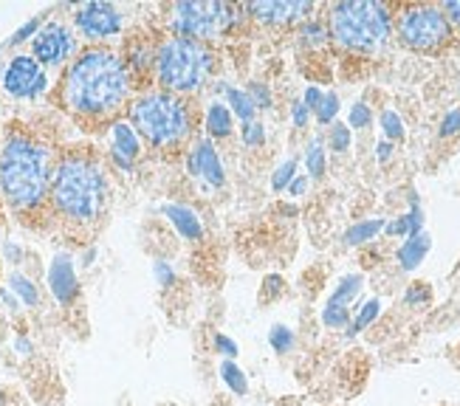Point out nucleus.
Listing matches in <instances>:
<instances>
[{"mask_svg":"<svg viewBox=\"0 0 460 406\" xmlns=\"http://www.w3.org/2000/svg\"><path fill=\"white\" fill-rule=\"evenodd\" d=\"M311 116H314V113L303 105V99H296L294 105H291V121H294V128H296V130H305V128H308V121H311Z\"/></svg>","mask_w":460,"mask_h":406,"instance_id":"37998d69","label":"nucleus"},{"mask_svg":"<svg viewBox=\"0 0 460 406\" xmlns=\"http://www.w3.org/2000/svg\"><path fill=\"white\" fill-rule=\"evenodd\" d=\"M378 316H382V299H378V296H370V299H365V302H358L356 313L350 316V324L345 328V339L350 341V339H356L358 333H365Z\"/></svg>","mask_w":460,"mask_h":406,"instance_id":"412c9836","label":"nucleus"},{"mask_svg":"<svg viewBox=\"0 0 460 406\" xmlns=\"http://www.w3.org/2000/svg\"><path fill=\"white\" fill-rule=\"evenodd\" d=\"M323 88H319V85H308L305 91H303V105L314 113L316 110V105H319V102H323Z\"/></svg>","mask_w":460,"mask_h":406,"instance_id":"49530a36","label":"nucleus"},{"mask_svg":"<svg viewBox=\"0 0 460 406\" xmlns=\"http://www.w3.org/2000/svg\"><path fill=\"white\" fill-rule=\"evenodd\" d=\"M4 257L9 260V262H14V266H20V262L26 260V252L17 246V243H6L4 246Z\"/></svg>","mask_w":460,"mask_h":406,"instance_id":"8fccbe9b","label":"nucleus"},{"mask_svg":"<svg viewBox=\"0 0 460 406\" xmlns=\"http://www.w3.org/2000/svg\"><path fill=\"white\" fill-rule=\"evenodd\" d=\"M441 9H444V14L449 17L452 29H457V31H460V0H447V4H444Z\"/></svg>","mask_w":460,"mask_h":406,"instance_id":"de8ad7c7","label":"nucleus"},{"mask_svg":"<svg viewBox=\"0 0 460 406\" xmlns=\"http://www.w3.org/2000/svg\"><path fill=\"white\" fill-rule=\"evenodd\" d=\"M350 145H353V130L345 125V121H333L325 136V147L333 153H348Z\"/></svg>","mask_w":460,"mask_h":406,"instance_id":"c756f323","label":"nucleus"},{"mask_svg":"<svg viewBox=\"0 0 460 406\" xmlns=\"http://www.w3.org/2000/svg\"><path fill=\"white\" fill-rule=\"evenodd\" d=\"M155 79L162 91L192 96L215 76V51L190 37H167L155 46Z\"/></svg>","mask_w":460,"mask_h":406,"instance_id":"423d86ee","label":"nucleus"},{"mask_svg":"<svg viewBox=\"0 0 460 406\" xmlns=\"http://www.w3.org/2000/svg\"><path fill=\"white\" fill-rule=\"evenodd\" d=\"M350 316H353V308H342V304L325 302V308H323V324L328 331H345L350 324Z\"/></svg>","mask_w":460,"mask_h":406,"instance_id":"473e14b6","label":"nucleus"},{"mask_svg":"<svg viewBox=\"0 0 460 406\" xmlns=\"http://www.w3.org/2000/svg\"><path fill=\"white\" fill-rule=\"evenodd\" d=\"M296 170H299V161H296L294 155L286 158V161H279L277 170L271 172V190H274V192L288 190V187H291V181L296 178Z\"/></svg>","mask_w":460,"mask_h":406,"instance_id":"2f4dec72","label":"nucleus"},{"mask_svg":"<svg viewBox=\"0 0 460 406\" xmlns=\"http://www.w3.org/2000/svg\"><path fill=\"white\" fill-rule=\"evenodd\" d=\"M46 282H49L51 299L63 311H71L79 302V296H83V286H79V274H76L71 252H57L51 257L49 271H46Z\"/></svg>","mask_w":460,"mask_h":406,"instance_id":"ddd939ff","label":"nucleus"},{"mask_svg":"<svg viewBox=\"0 0 460 406\" xmlns=\"http://www.w3.org/2000/svg\"><path fill=\"white\" fill-rule=\"evenodd\" d=\"M122 57H125V63H128L133 79L145 76L150 68H155V49H153L150 40H145V37L128 40V49L122 51Z\"/></svg>","mask_w":460,"mask_h":406,"instance_id":"6ab92c4d","label":"nucleus"},{"mask_svg":"<svg viewBox=\"0 0 460 406\" xmlns=\"http://www.w3.org/2000/svg\"><path fill=\"white\" fill-rule=\"evenodd\" d=\"M51 12H43V14H37V17H31L29 23L20 29V31H14L12 34V40H9V46H20V43H26V40H34V34L43 29V23H46V17H49Z\"/></svg>","mask_w":460,"mask_h":406,"instance_id":"4c0bfd02","label":"nucleus"},{"mask_svg":"<svg viewBox=\"0 0 460 406\" xmlns=\"http://www.w3.org/2000/svg\"><path fill=\"white\" fill-rule=\"evenodd\" d=\"M345 125L350 130H367L373 125V108L367 105V102H353Z\"/></svg>","mask_w":460,"mask_h":406,"instance_id":"f704fd0d","label":"nucleus"},{"mask_svg":"<svg viewBox=\"0 0 460 406\" xmlns=\"http://www.w3.org/2000/svg\"><path fill=\"white\" fill-rule=\"evenodd\" d=\"M457 133H460V108L444 113L441 125H438V136H441V138H452V136H457Z\"/></svg>","mask_w":460,"mask_h":406,"instance_id":"a19ab883","label":"nucleus"},{"mask_svg":"<svg viewBox=\"0 0 460 406\" xmlns=\"http://www.w3.org/2000/svg\"><path fill=\"white\" fill-rule=\"evenodd\" d=\"M385 217H367V220H358V223H353V226L345 232V246H365V243H370V240H376L378 234L385 232Z\"/></svg>","mask_w":460,"mask_h":406,"instance_id":"a878e982","label":"nucleus"},{"mask_svg":"<svg viewBox=\"0 0 460 406\" xmlns=\"http://www.w3.org/2000/svg\"><path fill=\"white\" fill-rule=\"evenodd\" d=\"M162 215L170 220V226L178 234H181L184 240H192V243L204 240V220H201V215H198L192 207H187V203H178V200L164 203Z\"/></svg>","mask_w":460,"mask_h":406,"instance_id":"dca6fc26","label":"nucleus"},{"mask_svg":"<svg viewBox=\"0 0 460 406\" xmlns=\"http://www.w3.org/2000/svg\"><path fill=\"white\" fill-rule=\"evenodd\" d=\"M71 26L76 37L83 34L88 40V46H105L108 40L125 31V14L105 0H91V4L71 9Z\"/></svg>","mask_w":460,"mask_h":406,"instance_id":"9d476101","label":"nucleus"},{"mask_svg":"<svg viewBox=\"0 0 460 406\" xmlns=\"http://www.w3.org/2000/svg\"><path fill=\"white\" fill-rule=\"evenodd\" d=\"M362 288H365V274H345L342 279L336 282L328 302L331 304H342V308H353V302L362 296Z\"/></svg>","mask_w":460,"mask_h":406,"instance_id":"5701e85b","label":"nucleus"},{"mask_svg":"<svg viewBox=\"0 0 460 406\" xmlns=\"http://www.w3.org/2000/svg\"><path fill=\"white\" fill-rule=\"evenodd\" d=\"M6 288L17 296V302L23 304L26 311H37L40 304H43V291H40V286L37 282L29 277V274H23V271H12L9 277H6Z\"/></svg>","mask_w":460,"mask_h":406,"instance_id":"aec40b11","label":"nucleus"},{"mask_svg":"<svg viewBox=\"0 0 460 406\" xmlns=\"http://www.w3.org/2000/svg\"><path fill=\"white\" fill-rule=\"evenodd\" d=\"M395 14L387 4L378 0H345L328 9V31L331 40L350 54L376 57L382 54L393 40Z\"/></svg>","mask_w":460,"mask_h":406,"instance_id":"39448f33","label":"nucleus"},{"mask_svg":"<svg viewBox=\"0 0 460 406\" xmlns=\"http://www.w3.org/2000/svg\"><path fill=\"white\" fill-rule=\"evenodd\" d=\"M0 406H9V395H6L4 387H0Z\"/></svg>","mask_w":460,"mask_h":406,"instance_id":"603ef678","label":"nucleus"},{"mask_svg":"<svg viewBox=\"0 0 460 406\" xmlns=\"http://www.w3.org/2000/svg\"><path fill=\"white\" fill-rule=\"evenodd\" d=\"M153 277H155V282L162 288H170L172 282H175V266L170 260H155L153 262Z\"/></svg>","mask_w":460,"mask_h":406,"instance_id":"ea45409f","label":"nucleus"},{"mask_svg":"<svg viewBox=\"0 0 460 406\" xmlns=\"http://www.w3.org/2000/svg\"><path fill=\"white\" fill-rule=\"evenodd\" d=\"M308 187H311V178H308V175H296V178L291 181V187H288V195L299 198V195H305V192H308Z\"/></svg>","mask_w":460,"mask_h":406,"instance_id":"09e8293b","label":"nucleus"},{"mask_svg":"<svg viewBox=\"0 0 460 406\" xmlns=\"http://www.w3.org/2000/svg\"><path fill=\"white\" fill-rule=\"evenodd\" d=\"M432 302V286L429 282H410L404 291V304L407 308H424Z\"/></svg>","mask_w":460,"mask_h":406,"instance_id":"c9c22d12","label":"nucleus"},{"mask_svg":"<svg viewBox=\"0 0 460 406\" xmlns=\"http://www.w3.org/2000/svg\"><path fill=\"white\" fill-rule=\"evenodd\" d=\"M0 88L14 102H34L49 93V71L31 54H14L0 68Z\"/></svg>","mask_w":460,"mask_h":406,"instance_id":"9b49d317","label":"nucleus"},{"mask_svg":"<svg viewBox=\"0 0 460 406\" xmlns=\"http://www.w3.org/2000/svg\"><path fill=\"white\" fill-rule=\"evenodd\" d=\"M303 164L308 170V178L311 181H319L325 178V170H328V147H325V136H314L308 138V145L303 150Z\"/></svg>","mask_w":460,"mask_h":406,"instance_id":"4be33fe9","label":"nucleus"},{"mask_svg":"<svg viewBox=\"0 0 460 406\" xmlns=\"http://www.w3.org/2000/svg\"><path fill=\"white\" fill-rule=\"evenodd\" d=\"M108 161L122 172H133L138 155H142V138H138L133 125L122 116L113 119L108 125Z\"/></svg>","mask_w":460,"mask_h":406,"instance_id":"2eb2a0df","label":"nucleus"},{"mask_svg":"<svg viewBox=\"0 0 460 406\" xmlns=\"http://www.w3.org/2000/svg\"><path fill=\"white\" fill-rule=\"evenodd\" d=\"M128 121L138 138L155 150H175L192 136V108L184 96L145 88L128 102Z\"/></svg>","mask_w":460,"mask_h":406,"instance_id":"20e7f679","label":"nucleus"},{"mask_svg":"<svg viewBox=\"0 0 460 406\" xmlns=\"http://www.w3.org/2000/svg\"><path fill=\"white\" fill-rule=\"evenodd\" d=\"M269 348L279 358L291 356L294 348H296V333H294V328H288V324H283V322L271 324V331H269Z\"/></svg>","mask_w":460,"mask_h":406,"instance_id":"cd10ccee","label":"nucleus"},{"mask_svg":"<svg viewBox=\"0 0 460 406\" xmlns=\"http://www.w3.org/2000/svg\"><path fill=\"white\" fill-rule=\"evenodd\" d=\"M246 93L252 96L257 113H260V110H271V108H274V93H271L269 83H263V79H252V83L246 85Z\"/></svg>","mask_w":460,"mask_h":406,"instance_id":"72a5a7b5","label":"nucleus"},{"mask_svg":"<svg viewBox=\"0 0 460 406\" xmlns=\"http://www.w3.org/2000/svg\"><path fill=\"white\" fill-rule=\"evenodd\" d=\"M212 350L221 356V358H229V361H234L237 358V353H240V348H237V341L232 339V336H226V333H212Z\"/></svg>","mask_w":460,"mask_h":406,"instance_id":"58836bf2","label":"nucleus"},{"mask_svg":"<svg viewBox=\"0 0 460 406\" xmlns=\"http://www.w3.org/2000/svg\"><path fill=\"white\" fill-rule=\"evenodd\" d=\"M12 350H14L20 358H31V356H34V341L29 339V333L20 331V333L12 336Z\"/></svg>","mask_w":460,"mask_h":406,"instance_id":"79ce46f5","label":"nucleus"},{"mask_svg":"<svg viewBox=\"0 0 460 406\" xmlns=\"http://www.w3.org/2000/svg\"><path fill=\"white\" fill-rule=\"evenodd\" d=\"M339 108H342V99H339V93L336 91H325L323 102H319L316 110H314V116H316V121L323 128H331L333 121H336V116H339Z\"/></svg>","mask_w":460,"mask_h":406,"instance_id":"7c9ffc66","label":"nucleus"},{"mask_svg":"<svg viewBox=\"0 0 460 406\" xmlns=\"http://www.w3.org/2000/svg\"><path fill=\"white\" fill-rule=\"evenodd\" d=\"M243 9H246V17H252L254 23L286 29V26H299L303 20H308L316 6L311 0H252Z\"/></svg>","mask_w":460,"mask_h":406,"instance_id":"f8f14e48","label":"nucleus"},{"mask_svg":"<svg viewBox=\"0 0 460 406\" xmlns=\"http://www.w3.org/2000/svg\"><path fill=\"white\" fill-rule=\"evenodd\" d=\"M111 209V175L102 158L85 147L57 155L49 215L76 234H93Z\"/></svg>","mask_w":460,"mask_h":406,"instance_id":"f03ea898","label":"nucleus"},{"mask_svg":"<svg viewBox=\"0 0 460 406\" xmlns=\"http://www.w3.org/2000/svg\"><path fill=\"white\" fill-rule=\"evenodd\" d=\"M217 378L224 381V387L232 393V395H240L246 398L249 395V375L240 370L237 361H229V358H221L217 361Z\"/></svg>","mask_w":460,"mask_h":406,"instance_id":"393cba45","label":"nucleus"},{"mask_svg":"<svg viewBox=\"0 0 460 406\" xmlns=\"http://www.w3.org/2000/svg\"><path fill=\"white\" fill-rule=\"evenodd\" d=\"M226 108L232 110L234 119H240V125H249V121H257V108H254L252 96L246 93V88L232 85V88L226 91Z\"/></svg>","mask_w":460,"mask_h":406,"instance_id":"bb28decb","label":"nucleus"},{"mask_svg":"<svg viewBox=\"0 0 460 406\" xmlns=\"http://www.w3.org/2000/svg\"><path fill=\"white\" fill-rule=\"evenodd\" d=\"M240 17H246V9L221 4V0H181L170 6L167 29L175 37H190L209 46V40L234 29Z\"/></svg>","mask_w":460,"mask_h":406,"instance_id":"0eeeda50","label":"nucleus"},{"mask_svg":"<svg viewBox=\"0 0 460 406\" xmlns=\"http://www.w3.org/2000/svg\"><path fill=\"white\" fill-rule=\"evenodd\" d=\"M29 49H31L29 54L46 71H57V68L66 71L71 59L79 54V37H76L71 23L51 17V20H46V23H43V29L34 34Z\"/></svg>","mask_w":460,"mask_h":406,"instance_id":"1a4fd4ad","label":"nucleus"},{"mask_svg":"<svg viewBox=\"0 0 460 406\" xmlns=\"http://www.w3.org/2000/svg\"><path fill=\"white\" fill-rule=\"evenodd\" d=\"M373 153H376V161H378V164H390V161H393V153H395V145H390L387 138H378V141H376V147H373Z\"/></svg>","mask_w":460,"mask_h":406,"instance_id":"a18cd8bd","label":"nucleus"},{"mask_svg":"<svg viewBox=\"0 0 460 406\" xmlns=\"http://www.w3.org/2000/svg\"><path fill=\"white\" fill-rule=\"evenodd\" d=\"M393 29H395L398 40H402V46H407L415 54L444 51L455 37V29L449 23V17L444 14V9L429 6V4L404 6L395 14Z\"/></svg>","mask_w":460,"mask_h":406,"instance_id":"6e6552de","label":"nucleus"},{"mask_svg":"<svg viewBox=\"0 0 460 406\" xmlns=\"http://www.w3.org/2000/svg\"><path fill=\"white\" fill-rule=\"evenodd\" d=\"M240 141H243L246 147H263L266 145V125L263 121H249V125H240Z\"/></svg>","mask_w":460,"mask_h":406,"instance_id":"e433bc0d","label":"nucleus"},{"mask_svg":"<svg viewBox=\"0 0 460 406\" xmlns=\"http://www.w3.org/2000/svg\"><path fill=\"white\" fill-rule=\"evenodd\" d=\"M93 260H96V249L91 246V249H85V257H83V269H88Z\"/></svg>","mask_w":460,"mask_h":406,"instance_id":"3c124183","label":"nucleus"},{"mask_svg":"<svg viewBox=\"0 0 460 406\" xmlns=\"http://www.w3.org/2000/svg\"><path fill=\"white\" fill-rule=\"evenodd\" d=\"M57 155L31 130L14 128L0 141V200L20 217L34 220L49 212V192Z\"/></svg>","mask_w":460,"mask_h":406,"instance_id":"7ed1b4c3","label":"nucleus"},{"mask_svg":"<svg viewBox=\"0 0 460 406\" xmlns=\"http://www.w3.org/2000/svg\"><path fill=\"white\" fill-rule=\"evenodd\" d=\"M133 93V74L113 46H85L57 83V102L83 125H111Z\"/></svg>","mask_w":460,"mask_h":406,"instance_id":"f257e3e1","label":"nucleus"},{"mask_svg":"<svg viewBox=\"0 0 460 406\" xmlns=\"http://www.w3.org/2000/svg\"><path fill=\"white\" fill-rule=\"evenodd\" d=\"M378 125H382V133L385 138L390 141V145H398V141H404L407 136V128H404V119L398 116V110H382L378 113Z\"/></svg>","mask_w":460,"mask_h":406,"instance_id":"c85d7f7f","label":"nucleus"},{"mask_svg":"<svg viewBox=\"0 0 460 406\" xmlns=\"http://www.w3.org/2000/svg\"><path fill=\"white\" fill-rule=\"evenodd\" d=\"M283 288H286V279L279 277V274H271V277L263 279V294H266V299H277L279 294H283Z\"/></svg>","mask_w":460,"mask_h":406,"instance_id":"c03bdc74","label":"nucleus"},{"mask_svg":"<svg viewBox=\"0 0 460 406\" xmlns=\"http://www.w3.org/2000/svg\"><path fill=\"white\" fill-rule=\"evenodd\" d=\"M429 249H432V237H429L427 232L415 234V237H407V240L402 243V246L395 249V262H398V269L407 271V274H412L415 269H421V262L427 260Z\"/></svg>","mask_w":460,"mask_h":406,"instance_id":"f3484780","label":"nucleus"},{"mask_svg":"<svg viewBox=\"0 0 460 406\" xmlns=\"http://www.w3.org/2000/svg\"><path fill=\"white\" fill-rule=\"evenodd\" d=\"M204 128H207V138H212V141L215 138L217 141L232 138V133H234V116L226 108V102H221V99L209 102L207 113H204Z\"/></svg>","mask_w":460,"mask_h":406,"instance_id":"a211bd4d","label":"nucleus"},{"mask_svg":"<svg viewBox=\"0 0 460 406\" xmlns=\"http://www.w3.org/2000/svg\"><path fill=\"white\" fill-rule=\"evenodd\" d=\"M296 40H299V46L308 49V51H316V49H325L331 43V31L328 26L323 23V20H303L296 29Z\"/></svg>","mask_w":460,"mask_h":406,"instance_id":"b1692460","label":"nucleus"},{"mask_svg":"<svg viewBox=\"0 0 460 406\" xmlns=\"http://www.w3.org/2000/svg\"><path fill=\"white\" fill-rule=\"evenodd\" d=\"M187 170L192 178L204 181L212 190H224L226 187V167H224V155L217 150L212 138L201 136L192 141L190 155H187Z\"/></svg>","mask_w":460,"mask_h":406,"instance_id":"4468645a","label":"nucleus"}]
</instances>
